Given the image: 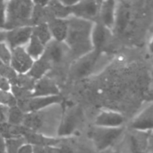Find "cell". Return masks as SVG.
I'll return each instance as SVG.
<instances>
[{"instance_id":"19","label":"cell","mask_w":153,"mask_h":153,"mask_svg":"<svg viewBox=\"0 0 153 153\" xmlns=\"http://www.w3.org/2000/svg\"><path fill=\"white\" fill-rule=\"evenodd\" d=\"M32 34L36 36L44 46L53 39L47 23H39L32 26Z\"/></svg>"},{"instance_id":"4","label":"cell","mask_w":153,"mask_h":153,"mask_svg":"<svg viewBox=\"0 0 153 153\" xmlns=\"http://www.w3.org/2000/svg\"><path fill=\"white\" fill-rule=\"evenodd\" d=\"M82 121V110L78 106L68 107L60 119L57 134L59 136H69L80 126Z\"/></svg>"},{"instance_id":"29","label":"cell","mask_w":153,"mask_h":153,"mask_svg":"<svg viewBox=\"0 0 153 153\" xmlns=\"http://www.w3.org/2000/svg\"><path fill=\"white\" fill-rule=\"evenodd\" d=\"M33 153H47L46 147L40 145H33Z\"/></svg>"},{"instance_id":"3","label":"cell","mask_w":153,"mask_h":153,"mask_svg":"<svg viewBox=\"0 0 153 153\" xmlns=\"http://www.w3.org/2000/svg\"><path fill=\"white\" fill-rule=\"evenodd\" d=\"M125 128L118 127H103L96 126L91 131V138L96 149L99 152H103L111 147L116 141L122 135Z\"/></svg>"},{"instance_id":"7","label":"cell","mask_w":153,"mask_h":153,"mask_svg":"<svg viewBox=\"0 0 153 153\" xmlns=\"http://www.w3.org/2000/svg\"><path fill=\"white\" fill-rule=\"evenodd\" d=\"M33 61L23 47H17L11 49L9 65L17 74H26L31 67Z\"/></svg>"},{"instance_id":"2","label":"cell","mask_w":153,"mask_h":153,"mask_svg":"<svg viewBox=\"0 0 153 153\" xmlns=\"http://www.w3.org/2000/svg\"><path fill=\"white\" fill-rule=\"evenodd\" d=\"M33 6L32 0H8L5 4L4 29L31 26L30 19Z\"/></svg>"},{"instance_id":"17","label":"cell","mask_w":153,"mask_h":153,"mask_svg":"<svg viewBox=\"0 0 153 153\" xmlns=\"http://www.w3.org/2000/svg\"><path fill=\"white\" fill-rule=\"evenodd\" d=\"M47 6L49 10L50 13L52 14V16L56 17V18L65 19L70 14H72L70 6L65 5L59 0H51L47 4Z\"/></svg>"},{"instance_id":"12","label":"cell","mask_w":153,"mask_h":153,"mask_svg":"<svg viewBox=\"0 0 153 153\" xmlns=\"http://www.w3.org/2000/svg\"><path fill=\"white\" fill-rule=\"evenodd\" d=\"M124 122L125 117L122 114L115 111H103L97 116L95 126L103 127H118L122 126Z\"/></svg>"},{"instance_id":"5","label":"cell","mask_w":153,"mask_h":153,"mask_svg":"<svg viewBox=\"0 0 153 153\" xmlns=\"http://www.w3.org/2000/svg\"><path fill=\"white\" fill-rule=\"evenodd\" d=\"M32 34V26H22L4 30V42L11 49L26 45Z\"/></svg>"},{"instance_id":"21","label":"cell","mask_w":153,"mask_h":153,"mask_svg":"<svg viewBox=\"0 0 153 153\" xmlns=\"http://www.w3.org/2000/svg\"><path fill=\"white\" fill-rule=\"evenodd\" d=\"M22 139H5L4 140V144H5V152L7 153H17L18 149L22 144L24 143L22 141Z\"/></svg>"},{"instance_id":"25","label":"cell","mask_w":153,"mask_h":153,"mask_svg":"<svg viewBox=\"0 0 153 153\" xmlns=\"http://www.w3.org/2000/svg\"><path fill=\"white\" fill-rule=\"evenodd\" d=\"M46 151L47 153H73L68 147H56V145L46 147Z\"/></svg>"},{"instance_id":"24","label":"cell","mask_w":153,"mask_h":153,"mask_svg":"<svg viewBox=\"0 0 153 153\" xmlns=\"http://www.w3.org/2000/svg\"><path fill=\"white\" fill-rule=\"evenodd\" d=\"M11 57V50L4 42H0V60L4 64L9 65Z\"/></svg>"},{"instance_id":"23","label":"cell","mask_w":153,"mask_h":153,"mask_svg":"<svg viewBox=\"0 0 153 153\" xmlns=\"http://www.w3.org/2000/svg\"><path fill=\"white\" fill-rule=\"evenodd\" d=\"M0 102L4 105H8L10 107L17 105V100H15L13 95L10 91H0Z\"/></svg>"},{"instance_id":"30","label":"cell","mask_w":153,"mask_h":153,"mask_svg":"<svg viewBox=\"0 0 153 153\" xmlns=\"http://www.w3.org/2000/svg\"><path fill=\"white\" fill-rule=\"evenodd\" d=\"M62 4H64L65 5H67V6H72L75 4H77L79 1L81 0H59Z\"/></svg>"},{"instance_id":"26","label":"cell","mask_w":153,"mask_h":153,"mask_svg":"<svg viewBox=\"0 0 153 153\" xmlns=\"http://www.w3.org/2000/svg\"><path fill=\"white\" fill-rule=\"evenodd\" d=\"M5 1L0 0V27H4L5 19Z\"/></svg>"},{"instance_id":"18","label":"cell","mask_w":153,"mask_h":153,"mask_svg":"<svg viewBox=\"0 0 153 153\" xmlns=\"http://www.w3.org/2000/svg\"><path fill=\"white\" fill-rule=\"evenodd\" d=\"M25 49H26L27 53L30 55V56L33 60H36L43 55L45 46L39 41V39L36 36L31 34Z\"/></svg>"},{"instance_id":"28","label":"cell","mask_w":153,"mask_h":153,"mask_svg":"<svg viewBox=\"0 0 153 153\" xmlns=\"http://www.w3.org/2000/svg\"><path fill=\"white\" fill-rule=\"evenodd\" d=\"M10 88H11L10 82L6 78L0 76V90L4 91H9Z\"/></svg>"},{"instance_id":"10","label":"cell","mask_w":153,"mask_h":153,"mask_svg":"<svg viewBox=\"0 0 153 153\" xmlns=\"http://www.w3.org/2000/svg\"><path fill=\"white\" fill-rule=\"evenodd\" d=\"M131 128L137 132L152 130L153 126V108L150 104L131 123Z\"/></svg>"},{"instance_id":"16","label":"cell","mask_w":153,"mask_h":153,"mask_svg":"<svg viewBox=\"0 0 153 153\" xmlns=\"http://www.w3.org/2000/svg\"><path fill=\"white\" fill-rule=\"evenodd\" d=\"M50 67L51 63L41 56L39 58L33 61L31 67L26 74L30 75L31 78H33L35 81H37L45 76L46 73L50 69Z\"/></svg>"},{"instance_id":"13","label":"cell","mask_w":153,"mask_h":153,"mask_svg":"<svg viewBox=\"0 0 153 153\" xmlns=\"http://www.w3.org/2000/svg\"><path fill=\"white\" fill-rule=\"evenodd\" d=\"M52 95H59V90L51 79L43 76L36 81L32 90V97Z\"/></svg>"},{"instance_id":"1","label":"cell","mask_w":153,"mask_h":153,"mask_svg":"<svg viewBox=\"0 0 153 153\" xmlns=\"http://www.w3.org/2000/svg\"><path fill=\"white\" fill-rule=\"evenodd\" d=\"M92 26V22L75 16L67 20V34L65 42L73 57L81 58L93 49L91 40Z\"/></svg>"},{"instance_id":"8","label":"cell","mask_w":153,"mask_h":153,"mask_svg":"<svg viewBox=\"0 0 153 153\" xmlns=\"http://www.w3.org/2000/svg\"><path fill=\"white\" fill-rule=\"evenodd\" d=\"M62 100L60 95H52V96H39V97H31L29 100L20 101V103H24V108L22 110L24 113L36 112L43 110L52 105L60 103Z\"/></svg>"},{"instance_id":"6","label":"cell","mask_w":153,"mask_h":153,"mask_svg":"<svg viewBox=\"0 0 153 153\" xmlns=\"http://www.w3.org/2000/svg\"><path fill=\"white\" fill-rule=\"evenodd\" d=\"M102 1L103 0H81L77 4L70 6L71 13L75 17L92 22L99 17V11Z\"/></svg>"},{"instance_id":"20","label":"cell","mask_w":153,"mask_h":153,"mask_svg":"<svg viewBox=\"0 0 153 153\" xmlns=\"http://www.w3.org/2000/svg\"><path fill=\"white\" fill-rule=\"evenodd\" d=\"M24 112L17 106L10 107L8 114V122L12 126H21L24 118Z\"/></svg>"},{"instance_id":"14","label":"cell","mask_w":153,"mask_h":153,"mask_svg":"<svg viewBox=\"0 0 153 153\" xmlns=\"http://www.w3.org/2000/svg\"><path fill=\"white\" fill-rule=\"evenodd\" d=\"M65 45L63 42L51 39L46 46L42 56L52 63H58L62 61L65 56Z\"/></svg>"},{"instance_id":"22","label":"cell","mask_w":153,"mask_h":153,"mask_svg":"<svg viewBox=\"0 0 153 153\" xmlns=\"http://www.w3.org/2000/svg\"><path fill=\"white\" fill-rule=\"evenodd\" d=\"M130 143H131L132 153H146L147 148L143 147L144 144H143L142 141H140V139H138V137L134 136V135L131 136L130 137Z\"/></svg>"},{"instance_id":"15","label":"cell","mask_w":153,"mask_h":153,"mask_svg":"<svg viewBox=\"0 0 153 153\" xmlns=\"http://www.w3.org/2000/svg\"><path fill=\"white\" fill-rule=\"evenodd\" d=\"M52 39L59 42H65L67 34V20L52 17L47 22Z\"/></svg>"},{"instance_id":"11","label":"cell","mask_w":153,"mask_h":153,"mask_svg":"<svg viewBox=\"0 0 153 153\" xmlns=\"http://www.w3.org/2000/svg\"><path fill=\"white\" fill-rule=\"evenodd\" d=\"M116 16V0H103L100 11L98 21L104 26L110 29L115 25Z\"/></svg>"},{"instance_id":"31","label":"cell","mask_w":153,"mask_h":153,"mask_svg":"<svg viewBox=\"0 0 153 153\" xmlns=\"http://www.w3.org/2000/svg\"><path fill=\"white\" fill-rule=\"evenodd\" d=\"M51 0H32L34 4H39V5H47Z\"/></svg>"},{"instance_id":"27","label":"cell","mask_w":153,"mask_h":153,"mask_svg":"<svg viewBox=\"0 0 153 153\" xmlns=\"http://www.w3.org/2000/svg\"><path fill=\"white\" fill-rule=\"evenodd\" d=\"M17 153H33V145L29 143H23L18 149Z\"/></svg>"},{"instance_id":"9","label":"cell","mask_w":153,"mask_h":153,"mask_svg":"<svg viewBox=\"0 0 153 153\" xmlns=\"http://www.w3.org/2000/svg\"><path fill=\"white\" fill-rule=\"evenodd\" d=\"M110 30L108 28L104 26L101 22H97L93 24L91 33V40L93 48L100 51L105 48L110 39Z\"/></svg>"}]
</instances>
